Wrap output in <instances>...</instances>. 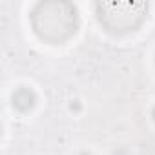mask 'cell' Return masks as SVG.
I'll return each instance as SVG.
<instances>
[{
  "label": "cell",
  "mask_w": 155,
  "mask_h": 155,
  "mask_svg": "<svg viewBox=\"0 0 155 155\" xmlns=\"http://www.w3.org/2000/svg\"><path fill=\"white\" fill-rule=\"evenodd\" d=\"M29 18L35 35L51 46L68 42L79 29L77 6L66 0H46L35 4Z\"/></svg>",
  "instance_id": "6da1fadb"
},
{
  "label": "cell",
  "mask_w": 155,
  "mask_h": 155,
  "mask_svg": "<svg viewBox=\"0 0 155 155\" xmlns=\"http://www.w3.org/2000/svg\"><path fill=\"white\" fill-rule=\"evenodd\" d=\"M148 8L146 2H97L95 17L108 33L126 35L146 22Z\"/></svg>",
  "instance_id": "7a4b0ae2"
},
{
  "label": "cell",
  "mask_w": 155,
  "mask_h": 155,
  "mask_svg": "<svg viewBox=\"0 0 155 155\" xmlns=\"http://www.w3.org/2000/svg\"><path fill=\"white\" fill-rule=\"evenodd\" d=\"M11 102H13V108H15V110L26 113V111H29V110L35 106L37 95H35V91H33L31 88H18V90L13 91Z\"/></svg>",
  "instance_id": "3957f363"
},
{
  "label": "cell",
  "mask_w": 155,
  "mask_h": 155,
  "mask_svg": "<svg viewBox=\"0 0 155 155\" xmlns=\"http://www.w3.org/2000/svg\"><path fill=\"white\" fill-rule=\"evenodd\" d=\"M151 117H153V120H155V108H153V111H151Z\"/></svg>",
  "instance_id": "277c9868"
}]
</instances>
